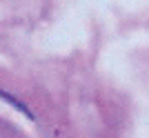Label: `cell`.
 <instances>
[{
  "instance_id": "cell-1",
  "label": "cell",
  "mask_w": 149,
  "mask_h": 138,
  "mask_svg": "<svg viewBox=\"0 0 149 138\" xmlns=\"http://www.w3.org/2000/svg\"><path fill=\"white\" fill-rule=\"evenodd\" d=\"M0 98H5L7 102H11L13 107H16V109H18V112H22V114H27V116H29V118H33V114L29 112V107L25 105V102H20V100H16V98H13L11 94H5V91H2V89H0Z\"/></svg>"
}]
</instances>
